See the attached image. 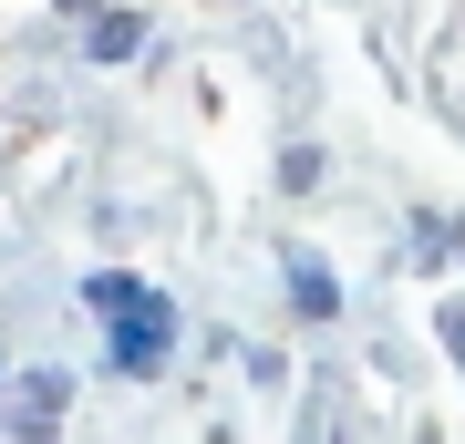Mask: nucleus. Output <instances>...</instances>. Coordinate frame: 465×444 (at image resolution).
I'll use <instances>...</instances> for the list:
<instances>
[{"instance_id": "obj_4", "label": "nucleus", "mask_w": 465, "mask_h": 444, "mask_svg": "<svg viewBox=\"0 0 465 444\" xmlns=\"http://www.w3.org/2000/svg\"><path fill=\"white\" fill-rule=\"evenodd\" d=\"M311 444H341V382H321V393H311Z\"/></svg>"}, {"instance_id": "obj_1", "label": "nucleus", "mask_w": 465, "mask_h": 444, "mask_svg": "<svg viewBox=\"0 0 465 444\" xmlns=\"http://www.w3.org/2000/svg\"><path fill=\"white\" fill-rule=\"evenodd\" d=\"M84 300H94L104 321H114V372H155V362H166L176 311H166V300H155L145 280H124V269H94V280H84Z\"/></svg>"}, {"instance_id": "obj_2", "label": "nucleus", "mask_w": 465, "mask_h": 444, "mask_svg": "<svg viewBox=\"0 0 465 444\" xmlns=\"http://www.w3.org/2000/svg\"><path fill=\"white\" fill-rule=\"evenodd\" d=\"M11 424H21V444H42L52 424H63V372H32V382H21V393H11Z\"/></svg>"}, {"instance_id": "obj_3", "label": "nucleus", "mask_w": 465, "mask_h": 444, "mask_svg": "<svg viewBox=\"0 0 465 444\" xmlns=\"http://www.w3.org/2000/svg\"><path fill=\"white\" fill-rule=\"evenodd\" d=\"M290 300H300V321H331V311H341V290H331V269H321L311 248H290Z\"/></svg>"}]
</instances>
